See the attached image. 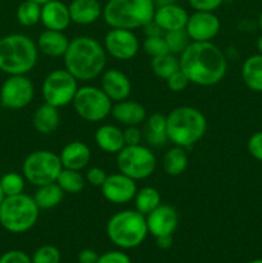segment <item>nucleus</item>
<instances>
[{
  "label": "nucleus",
  "mask_w": 262,
  "mask_h": 263,
  "mask_svg": "<svg viewBox=\"0 0 262 263\" xmlns=\"http://www.w3.org/2000/svg\"><path fill=\"white\" fill-rule=\"evenodd\" d=\"M179 62L190 84L198 86L217 85L228 72V59L212 41H192L180 54Z\"/></svg>",
  "instance_id": "nucleus-1"
},
{
  "label": "nucleus",
  "mask_w": 262,
  "mask_h": 263,
  "mask_svg": "<svg viewBox=\"0 0 262 263\" xmlns=\"http://www.w3.org/2000/svg\"><path fill=\"white\" fill-rule=\"evenodd\" d=\"M107 53L97 39L91 36H76L69 40L63 55L64 68L79 81H91L102 76L107 66Z\"/></svg>",
  "instance_id": "nucleus-2"
},
{
  "label": "nucleus",
  "mask_w": 262,
  "mask_h": 263,
  "mask_svg": "<svg viewBox=\"0 0 262 263\" xmlns=\"http://www.w3.org/2000/svg\"><path fill=\"white\" fill-rule=\"evenodd\" d=\"M166 118L169 141L176 146L192 148L207 133V118L198 108L181 105L172 109Z\"/></svg>",
  "instance_id": "nucleus-3"
},
{
  "label": "nucleus",
  "mask_w": 262,
  "mask_h": 263,
  "mask_svg": "<svg viewBox=\"0 0 262 263\" xmlns=\"http://www.w3.org/2000/svg\"><path fill=\"white\" fill-rule=\"evenodd\" d=\"M39 58L38 44L23 33H10L0 39V71L9 74H27Z\"/></svg>",
  "instance_id": "nucleus-4"
},
{
  "label": "nucleus",
  "mask_w": 262,
  "mask_h": 263,
  "mask_svg": "<svg viewBox=\"0 0 262 263\" xmlns=\"http://www.w3.org/2000/svg\"><path fill=\"white\" fill-rule=\"evenodd\" d=\"M153 0H108L103 7V20L110 28L138 30L153 20Z\"/></svg>",
  "instance_id": "nucleus-5"
},
{
  "label": "nucleus",
  "mask_w": 262,
  "mask_h": 263,
  "mask_svg": "<svg viewBox=\"0 0 262 263\" xmlns=\"http://www.w3.org/2000/svg\"><path fill=\"white\" fill-rule=\"evenodd\" d=\"M107 236L121 249H133L140 246L149 234L146 217L136 210H123L115 213L105 226Z\"/></svg>",
  "instance_id": "nucleus-6"
},
{
  "label": "nucleus",
  "mask_w": 262,
  "mask_h": 263,
  "mask_svg": "<svg viewBox=\"0 0 262 263\" xmlns=\"http://www.w3.org/2000/svg\"><path fill=\"white\" fill-rule=\"evenodd\" d=\"M39 213L33 198L25 193L5 197L0 204V225L12 234H23L36 225Z\"/></svg>",
  "instance_id": "nucleus-7"
},
{
  "label": "nucleus",
  "mask_w": 262,
  "mask_h": 263,
  "mask_svg": "<svg viewBox=\"0 0 262 263\" xmlns=\"http://www.w3.org/2000/svg\"><path fill=\"white\" fill-rule=\"evenodd\" d=\"M63 170L59 154L50 151H35L28 154L22 163V174L26 181L33 186L55 182Z\"/></svg>",
  "instance_id": "nucleus-8"
},
{
  "label": "nucleus",
  "mask_w": 262,
  "mask_h": 263,
  "mask_svg": "<svg viewBox=\"0 0 262 263\" xmlns=\"http://www.w3.org/2000/svg\"><path fill=\"white\" fill-rule=\"evenodd\" d=\"M117 156V168L121 174L135 181L145 180L154 174L157 158L153 152L143 144L126 145Z\"/></svg>",
  "instance_id": "nucleus-9"
},
{
  "label": "nucleus",
  "mask_w": 262,
  "mask_h": 263,
  "mask_svg": "<svg viewBox=\"0 0 262 263\" xmlns=\"http://www.w3.org/2000/svg\"><path fill=\"white\" fill-rule=\"evenodd\" d=\"M72 105L80 118L87 122L97 123L110 115L113 102L103 91L102 87L86 85L79 87Z\"/></svg>",
  "instance_id": "nucleus-10"
},
{
  "label": "nucleus",
  "mask_w": 262,
  "mask_h": 263,
  "mask_svg": "<svg viewBox=\"0 0 262 263\" xmlns=\"http://www.w3.org/2000/svg\"><path fill=\"white\" fill-rule=\"evenodd\" d=\"M79 90V80L72 76L66 68L54 69L46 74L41 85V95L44 103L57 108L72 104Z\"/></svg>",
  "instance_id": "nucleus-11"
},
{
  "label": "nucleus",
  "mask_w": 262,
  "mask_h": 263,
  "mask_svg": "<svg viewBox=\"0 0 262 263\" xmlns=\"http://www.w3.org/2000/svg\"><path fill=\"white\" fill-rule=\"evenodd\" d=\"M35 97V86L26 74H12L0 87V104L7 109L26 108Z\"/></svg>",
  "instance_id": "nucleus-12"
},
{
  "label": "nucleus",
  "mask_w": 262,
  "mask_h": 263,
  "mask_svg": "<svg viewBox=\"0 0 262 263\" xmlns=\"http://www.w3.org/2000/svg\"><path fill=\"white\" fill-rule=\"evenodd\" d=\"M103 46L107 55L117 61H130L139 53L140 43L134 31L125 28H110L105 33Z\"/></svg>",
  "instance_id": "nucleus-13"
},
{
  "label": "nucleus",
  "mask_w": 262,
  "mask_h": 263,
  "mask_svg": "<svg viewBox=\"0 0 262 263\" xmlns=\"http://www.w3.org/2000/svg\"><path fill=\"white\" fill-rule=\"evenodd\" d=\"M100 190L104 199L109 203L126 204L134 200L138 192V186H136L135 180L118 171L117 174L108 175L104 184L100 186Z\"/></svg>",
  "instance_id": "nucleus-14"
},
{
  "label": "nucleus",
  "mask_w": 262,
  "mask_h": 263,
  "mask_svg": "<svg viewBox=\"0 0 262 263\" xmlns=\"http://www.w3.org/2000/svg\"><path fill=\"white\" fill-rule=\"evenodd\" d=\"M221 22L215 12H198L189 14L185 31L192 41H212L220 32Z\"/></svg>",
  "instance_id": "nucleus-15"
},
{
  "label": "nucleus",
  "mask_w": 262,
  "mask_h": 263,
  "mask_svg": "<svg viewBox=\"0 0 262 263\" xmlns=\"http://www.w3.org/2000/svg\"><path fill=\"white\" fill-rule=\"evenodd\" d=\"M146 217V226L149 234L158 238L164 235H174L179 225V213L172 205L163 204L152 211Z\"/></svg>",
  "instance_id": "nucleus-16"
},
{
  "label": "nucleus",
  "mask_w": 262,
  "mask_h": 263,
  "mask_svg": "<svg viewBox=\"0 0 262 263\" xmlns=\"http://www.w3.org/2000/svg\"><path fill=\"white\" fill-rule=\"evenodd\" d=\"M100 87L113 103L128 99L133 90L127 74L117 68L105 69L100 77Z\"/></svg>",
  "instance_id": "nucleus-17"
},
{
  "label": "nucleus",
  "mask_w": 262,
  "mask_h": 263,
  "mask_svg": "<svg viewBox=\"0 0 262 263\" xmlns=\"http://www.w3.org/2000/svg\"><path fill=\"white\" fill-rule=\"evenodd\" d=\"M46 30L66 31L71 25L68 5L61 0H50L46 4L41 5V20Z\"/></svg>",
  "instance_id": "nucleus-18"
},
{
  "label": "nucleus",
  "mask_w": 262,
  "mask_h": 263,
  "mask_svg": "<svg viewBox=\"0 0 262 263\" xmlns=\"http://www.w3.org/2000/svg\"><path fill=\"white\" fill-rule=\"evenodd\" d=\"M188 18H189L188 12L177 3L157 7L153 15V21L162 28L164 33L171 32V31L185 30Z\"/></svg>",
  "instance_id": "nucleus-19"
},
{
  "label": "nucleus",
  "mask_w": 262,
  "mask_h": 263,
  "mask_svg": "<svg viewBox=\"0 0 262 263\" xmlns=\"http://www.w3.org/2000/svg\"><path fill=\"white\" fill-rule=\"evenodd\" d=\"M63 168L81 171L89 164L91 159V152L87 144L84 141L73 140L66 144L59 153Z\"/></svg>",
  "instance_id": "nucleus-20"
},
{
  "label": "nucleus",
  "mask_w": 262,
  "mask_h": 263,
  "mask_svg": "<svg viewBox=\"0 0 262 263\" xmlns=\"http://www.w3.org/2000/svg\"><path fill=\"white\" fill-rule=\"evenodd\" d=\"M110 115L118 123L125 126H140L146 120V110L144 105L128 99L115 103Z\"/></svg>",
  "instance_id": "nucleus-21"
},
{
  "label": "nucleus",
  "mask_w": 262,
  "mask_h": 263,
  "mask_svg": "<svg viewBox=\"0 0 262 263\" xmlns=\"http://www.w3.org/2000/svg\"><path fill=\"white\" fill-rule=\"evenodd\" d=\"M68 9L72 22L80 26L92 25L103 15V5L99 0H72Z\"/></svg>",
  "instance_id": "nucleus-22"
},
{
  "label": "nucleus",
  "mask_w": 262,
  "mask_h": 263,
  "mask_svg": "<svg viewBox=\"0 0 262 263\" xmlns=\"http://www.w3.org/2000/svg\"><path fill=\"white\" fill-rule=\"evenodd\" d=\"M95 144L100 151L108 154H117L125 148V140H123V130L118 126L105 123L97 128L94 135Z\"/></svg>",
  "instance_id": "nucleus-23"
},
{
  "label": "nucleus",
  "mask_w": 262,
  "mask_h": 263,
  "mask_svg": "<svg viewBox=\"0 0 262 263\" xmlns=\"http://www.w3.org/2000/svg\"><path fill=\"white\" fill-rule=\"evenodd\" d=\"M39 51L50 58H59L66 54L69 45V39L64 35L63 31L44 30L38 39Z\"/></svg>",
  "instance_id": "nucleus-24"
},
{
  "label": "nucleus",
  "mask_w": 262,
  "mask_h": 263,
  "mask_svg": "<svg viewBox=\"0 0 262 263\" xmlns=\"http://www.w3.org/2000/svg\"><path fill=\"white\" fill-rule=\"evenodd\" d=\"M143 136L148 145L156 146V148L166 145L169 141L166 116L162 113H153L152 116L146 117L145 122H144Z\"/></svg>",
  "instance_id": "nucleus-25"
},
{
  "label": "nucleus",
  "mask_w": 262,
  "mask_h": 263,
  "mask_svg": "<svg viewBox=\"0 0 262 263\" xmlns=\"http://www.w3.org/2000/svg\"><path fill=\"white\" fill-rule=\"evenodd\" d=\"M59 123H61L59 108L54 105L44 103L33 112L32 125L39 134H43V135L53 134L59 127Z\"/></svg>",
  "instance_id": "nucleus-26"
},
{
  "label": "nucleus",
  "mask_w": 262,
  "mask_h": 263,
  "mask_svg": "<svg viewBox=\"0 0 262 263\" xmlns=\"http://www.w3.org/2000/svg\"><path fill=\"white\" fill-rule=\"evenodd\" d=\"M241 80L249 90L262 92V54H253L244 61Z\"/></svg>",
  "instance_id": "nucleus-27"
},
{
  "label": "nucleus",
  "mask_w": 262,
  "mask_h": 263,
  "mask_svg": "<svg viewBox=\"0 0 262 263\" xmlns=\"http://www.w3.org/2000/svg\"><path fill=\"white\" fill-rule=\"evenodd\" d=\"M189 164L186 151L181 146H172L164 153L162 166L169 176H180L184 174Z\"/></svg>",
  "instance_id": "nucleus-28"
},
{
  "label": "nucleus",
  "mask_w": 262,
  "mask_h": 263,
  "mask_svg": "<svg viewBox=\"0 0 262 263\" xmlns=\"http://www.w3.org/2000/svg\"><path fill=\"white\" fill-rule=\"evenodd\" d=\"M63 197L64 192L61 189V186L57 182H51V184L39 186L32 198L40 210H51L61 204Z\"/></svg>",
  "instance_id": "nucleus-29"
},
{
  "label": "nucleus",
  "mask_w": 262,
  "mask_h": 263,
  "mask_svg": "<svg viewBox=\"0 0 262 263\" xmlns=\"http://www.w3.org/2000/svg\"><path fill=\"white\" fill-rule=\"evenodd\" d=\"M134 203H135V210L141 215L146 216L162 204V198L156 187L144 186L138 189L134 198Z\"/></svg>",
  "instance_id": "nucleus-30"
},
{
  "label": "nucleus",
  "mask_w": 262,
  "mask_h": 263,
  "mask_svg": "<svg viewBox=\"0 0 262 263\" xmlns=\"http://www.w3.org/2000/svg\"><path fill=\"white\" fill-rule=\"evenodd\" d=\"M151 68L158 79L166 81L172 73H175V72L180 69L179 58H176L175 54L171 53L156 57V58H152Z\"/></svg>",
  "instance_id": "nucleus-31"
},
{
  "label": "nucleus",
  "mask_w": 262,
  "mask_h": 263,
  "mask_svg": "<svg viewBox=\"0 0 262 263\" xmlns=\"http://www.w3.org/2000/svg\"><path fill=\"white\" fill-rule=\"evenodd\" d=\"M55 182L61 186L64 194L66 193L67 194H77V193L82 192V189L85 187L86 179L80 174V171L63 168Z\"/></svg>",
  "instance_id": "nucleus-32"
},
{
  "label": "nucleus",
  "mask_w": 262,
  "mask_h": 263,
  "mask_svg": "<svg viewBox=\"0 0 262 263\" xmlns=\"http://www.w3.org/2000/svg\"><path fill=\"white\" fill-rule=\"evenodd\" d=\"M17 21L25 27L36 26L41 20V5L31 0H25L17 8Z\"/></svg>",
  "instance_id": "nucleus-33"
},
{
  "label": "nucleus",
  "mask_w": 262,
  "mask_h": 263,
  "mask_svg": "<svg viewBox=\"0 0 262 263\" xmlns=\"http://www.w3.org/2000/svg\"><path fill=\"white\" fill-rule=\"evenodd\" d=\"M25 176L17 174V172H7L0 179V185H2L5 197L22 194L23 190H25Z\"/></svg>",
  "instance_id": "nucleus-34"
},
{
  "label": "nucleus",
  "mask_w": 262,
  "mask_h": 263,
  "mask_svg": "<svg viewBox=\"0 0 262 263\" xmlns=\"http://www.w3.org/2000/svg\"><path fill=\"white\" fill-rule=\"evenodd\" d=\"M164 40L171 54H181L186 49V46L192 43L185 30L171 31L164 33Z\"/></svg>",
  "instance_id": "nucleus-35"
},
{
  "label": "nucleus",
  "mask_w": 262,
  "mask_h": 263,
  "mask_svg": "<svg viewBox=\"0 0 262 263\" xmlns=\"http://www.w3.org/2000/svg\"><path fill=\"white\" fill-rule=\"evenodd\" d=\"M143 50L145 51L151 58H156V57L164 55V54L170 53L169 46H167L166 40H164V35L148 36V37L144 39Z\"/></svg>",
  "instance_id": "nucleus-36"
},
{
  "label": "nucleus",
  "mask_w": 262,
  "mask_h": 263,
  "mask_svg": "<svg viewBox=\"0 0 262 263\" xmlns=\"http://www.w3.org/2000/svg\"><path fill=\"white\" fill-rule=\"evenodd\" d=\"M32 263H59L61 262V252L57 247L46 244L35 251L31 257Z\"/></svg>",
  "instance_id": "nucleus-37"
},
{
  "label": "nucleus",
  "mask_w": 262,
  "mask_h": 263,
  "mask_svg": "<svg viewBox=\"0 0 262 263\" xmlns=\"http://www.w3.org/2000/svg\"><path fill=\"white\" fill-rule=\"evenodd\" d=\"M166 84L169 90H171V91L174 92H180L189 86L190 81L186 77V74H185L181 69H179V71L172 73L171 76L166 80Z\"/></svg>",
  "instance_id": "nucleus-38"
},
{
  "label": "nucleus",
  "mask_w": 262,
  "mask_h": 263,
  "mask_svg": "<svg viewBox=\"0 0 262 263\" xmlns=\"http://www.w3.org/2000/svg\"><path fill=\"white\" fill-rule=\"evenodd\" d=\"M225 0H188L190 7L198 12H215Z\"/></svg>",
  "instance_id": "nucleus-39"
},
{
  "label": "nucleus",
  "mask_w": 262,
  "mask_h": 263,
  "mask_svg": "<svg viewBox=\"0 0 262 263\" xmlns=\"http://www.w3.org/2000/svg\"><path fill=\"white\" fill-rule=\"evenodd\" d=\"M107 172L104 171L100 167H90L86 171V175H85V179H86V182H89L90 185L95 187H100L103 184H104L105 179H107Z\"/></svg>",
  "instance_id": "nucleus-40"
},
{
  "label": "nucleus",
  "mask_w": 262,
  "mask_h": 263,
  "mask_svg": "<svg viewBox=\"0 0 262 263\" xmlns=\"http://www.w3.org/2000/svg\"><path fill=\"white\" fill-rule=\"evenodd\" d=\"M247 148L254 159L262 162V131H257L249 138Z\"/></svg>",
  "instance_id": "nucleus-41"
},
{
  "label": "nucleus",
  "mask_w": 262,
  "mask_h": 263,
  "mask_svg": "<svg viewBox=\"0 0 262 263\" xmlns=\"http://www.w3.org/2000/svg\"><path fill=\"white\" fill-rule=\"evenodd\" d=\"M0 263H32L27 253L18 249L8 251L0 256Z\"/></svg>",
  "instance_id": "nucleus-42"
},
{
  "label": "nucleus",
  "mask_w": 262,
  "mask_h": 263,
  "mask_svg": "<svg viewBox=\"0 0 262 263\" xmlns=\"http://www.w3.org/2000/svg\"><path fill=\"white\" fill-rule=\"evenodd\" d=\"M143 138V131L139 128V126H126L123 130L125 145H138V144H141Z\"/></svg>",
  "instance_id": "nucleus-43"
},
{
  "label": "nucleus",
  "mask_w": 262,
  "mask_h": 263,
  "mask_svg": "<svg viewBox=\"0 0 262 263\" xmlns=\"http://www.w3.org/2000/svg\"><path fill=\"white\" fill-rule=\"evenodd\" d=\"M98 263H131L130 257L121 251H110L99 256Z\"/></svg>",
  "instance_id": "nucleus-44"
},
{
  "label": "nucleus",
  "mask_w": 262,
  "mask_h": 263,
  "mask_svg": "<svg viewBox=\"0 0 262 263\" xmlns=\"http://www.w3.org/2000/svg\"><path fill=\"white\" fill-rule=\"evenodd\" d=\"M77 258H79V263H98L99 254L94 249H82Z\"/></svg>",
  "instance_id": "nucleus-45"
},
{
  "label": "nucleus",
  "mask_w": 262,
  "mask_h": 263,
  "mask_svg": "<svg viewBox=\"0 0 262 263\" xmlns=\"http://www.w3.org/2000/svg\"><path fill=\"white\" fill-rule=\"evenodd\" d=\"M143 31H144V35H145V37H148V36H162V35H164V32L162 31V28L159 27V26L157 25V23L154 22L153 20H152L151 22L146 23L145 26H143Z\"/></svg>",
  "instance_id": "nucleus-46"
},
{
  "label": "nucleus",
  "mask_w": 262,
  "mask_h": 263,
  "mask_svg": "<svg viewBox=\"0 0 262 263\" xmlns=\"http://www.w3.org/2000/svg\"><path fill=\"white\" fill-rule=\"evenodd\" d=\"M156 243L159 249L166 251V249H170L172 247V244H174V239H172V235L158 236V238H156Z\"/></svg>",
  "instance_id": "nucleus-47"
},
{
  "label": "nucleus",
  "mask_w": 262,
  "mask_h": 263,
  "mask_svg": "<svg viewBox=\"0 0 262 263\" xmlns=\"http://www.w3.org/2000/svg\"><path fill=\"white\" fill-rule=\"evenodd\" d=\"M177 0H153L154 5L157 7H163V5H169V4H175Z\"/></svg>",
  "instance_id": "nucleus-48"
},
{
  "label": "nucleus",
  "mask_w": 262,
  "mask_h": 263,
  "mask_svg": "<svg viewBox=\"0 0 262 263\" xmlns=\"http://www.w3.org/2000/svg\"><path fill=\"white\" fill-rule=\"evenodd\" d=\"M257 50H258V54H262V35L257 39Z\"/></svg>",
  "instance_id": "nucleus-49"
},
{
  "label": "nucleus",
  "mask_w": 262,
  "mask_h": 263,
  "mask_svg": "<svg viewBox=\"0 0 262 263\" xmlns=\"http://www.w3.org/2000/svg\"><path fill=\"white\" fill-rule=\"evenodd\" d=\"M31 2H35V3H38V4L44 5V4H46V3L50 2V0H31Z\"/></svg>",
  "instance_id": "nucleus-50"
},
{
  "label": "nucleus",
  "mask_w": 262,
  "mask_h": 263,
  "mask_svg": "<svg viewBox=\"0 0 262 263\" xmlns=\"http://www.w3.org/2000/svg\"><path fill=\"white\" fill-rule=\"evenodd\" d=\"M4 198H5V194H4V192H3V189H2V185H0V204L3 203Z\"/></svg>",
  "instance_id": "nucleus-51"
},
{
  "label": "nucleus",
  "mask_w": 262,
  "mask_h": 263,
  "mask_svg": "<svg viewBox=\"0 0 262 263\" xmlns=\"http://www.w3.org/2000/svg\"><path fill=\"white\" fill-rule=\"evenodd\" d=\"M258 27H259V30L262 31V12L259 13V15H258Z\"/></svg>",
  "instance_id": "nucleus-52"
},
{
  "label": "nucleus",
  "mask_w": 262,
  "mask_h": 263,
  "mask_svg": "<svg viewBox=\"0 0 262 263\" xmlns=\"http://www.w3.org/2000/svg\"><path fill=\"white\" fill-rule=\"evenodd\" d=\"M248 263H262V259L258 258V259H253V261L248 262Z\"/></svg>",
  "instance_id": "nucleus-53"
}]
</instances>
